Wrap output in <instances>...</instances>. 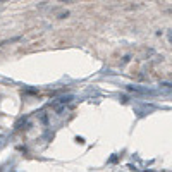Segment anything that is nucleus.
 I'll use <instances>...</instances> for the list:
<instances>
[{
    "mask_svg": "<svg viewBox=\"0 0 172 172\" xmlns=\"http://www.w3.org/2000/svg\"><path fill=\"white\" fill-rule=\"evenodd\" d=\"M165 12H167V14H172V7H171V9H167Z\"/></svg>",
    "mask_w": 172,
    "mask_h": 172,
    "instance_id": "obj_3",
    "label": "nucleus"
},
{
    "mask_svg": "<svg viewBox=\"0 0 172 172\" xmlns=\"http://www.w3.org/2000/svg\"><path fill=\"white\" fill-rule=\"evenodd\" d=\"M67 16H69V12H67V10H65V12H60V14H58V17H60V19H65Z\"/></svg>",
    "mask_w": 172,
    "mask_h": 172,
    "instance_id": "obj_1",
    "label": "nucleus"
},
{
    "mask_svg": "<svg viewBox=\"0 0 172 172\" xmlns=\"http://www.w3.org/2000/svg\"><path fill=\"white\" fill-rule=\"evenodd\" d=\"M58 2H76V0H58Z\"/></svg>",
    "mask_w": 172,
    "mask_h": 172,
    "instance_id": "obj_4",
    "label": "nucleus"
},
{
    "mask_svg": "<svg viewBox=\"0 0 172 172\" xmlns=\"http://www.w3.org/2000/svg\"><path fill=\"white\" fill-rule=\"evenodd\" d=\"M167 38H169V41L172 43V31H169V33H167Z\"/></svg>",
    "mask_w": 172,
    "mask_h": 172,
    "instance_id": "obj_2",
    "label": "nucleus"
}]
</instances>
